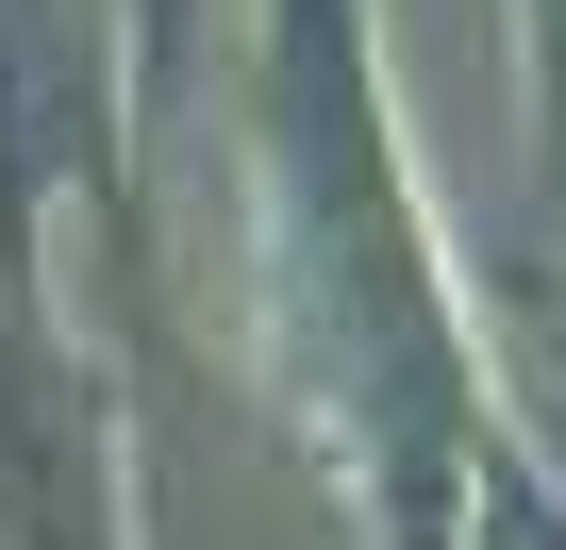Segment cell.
Returning <instances> with one entry per match:
<instances>
[{"label":"cell","mask_w":566,"mask_h":550,"mask_svg":"<svg viewBox=\"0 0 566 550\" xmlns=\"http://www.w3.org/2000/svg\"><path fill=\"white\" fill-rule=\"evenodd\" d=\"M266 151H283V267H301V334L334 367V417L367 450V500L400 550H450V467H467V367L433 318V267L384 167L367 34L350 0H283V68H266Z\"/></svg>","instance_id":"1"},{"label":"cell","mask_w":566,"mask_h":550,"mask_svg":"<svg viewBox=\"0 0 566 550\" xmlns=\"http://www.w3.org/2000/svg\"><path fill=\"white\" fill-rule=\"evenodd\" d=\"M0 550H117L101 401H84V367L18 318V284H0Z\"/></svg>","instance_id":"2"},{"label":"cell","mask_w":566,"mask_h":550,"mask_svg":"<svg viewBox=\"0 0 566 550\" xmlns=\"http://www.w3.org/2000/svg\"><path fill=\"white\" fill-rule=\"evenodd\" d=\"M101 0H0V267L34 250L51 184H84L117 134H101Z\"/></svg>","instance_id":"3"},{"label":"cell","mask_w":566,"mask_h":550,"mask_svg":"<svg viewBox=\"0 0 566 550\" xmlns=\"http://www.w3.org/2000/svg\"><path fill=\"white\" fill-rule=\"evenodd\" d=\"M467 550H566V500H549L533 467L483 450V467H467Z\"/></svg>","instance_id":"4"},{"label":"cell","mask_w":566,"mask_h":550,"mask_svg":"<svg viewBox=\"0 0 566 550\" xmlns=\"http://www.w3.org/2000/svg\"><path fill=\"white\" fill-rule=\"evenodd\" d=\"M184 18H200V0H134V34H150V84L184 68Z\"/></svg>","instance_id":"5"},{"label":"cell","mask_w":566,"mask_h":550,"mask_svg":"<svg viewBox=\"0 0 566 550\" xmlns=\"http://www.w3.org/2000/svg\"><path fill=\"white\" fill-rule=\"evenodd\" d=\"M549 134H566V0H549Z\"/></svg>","instance_id":"6"}]
</instances>
